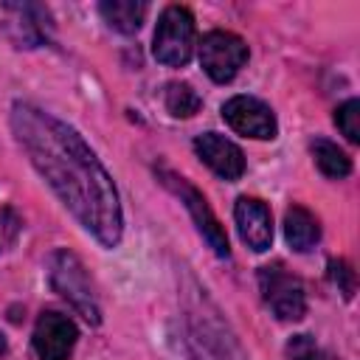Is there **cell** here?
<instances>
[{
	"mask_svg": "<svg viewBox=\"0 0 360 360\" xmlns=\"http://www.w3.org/2000/svg\"><path fill=\"white\" fill-rule=\"evenodd\" d=\"M11 129L34 169L79 225L104 248H115L124 233L118 191L84 138L56 115L25 101L11 107Z\"/></svg>",
	"mask_w": 360,
	"mask_h": 360,
	"instance_id": "obj_1",
	"label": "cell"
},
{
	"mask_svg": "<svg viewBox=\"0 0 360 360\" xmlns=\"http://www.w3.org/2000/svg\"><path fill=\"white\" fill-rule=\"evenodd\" d=\"M48 278H51V287H53L62 298H68L70 307H73L84 321H90L93 326L101 323V309H98L93 284H90L87 270H84V264L79 262L76 253H70V250H56V253L48 259Z\"/></svg>",
	"mask_w": 360,
	"mask_h": 360,
	"instance_id": "obj_2",
	"label": "cell"
},
{
	"mask_svg": "<svg viewBox=\"0 0 360 360\" xmlns=\"http://www.w3.org/2000/svg\"><path fill=\"white\" fill-rule=\"evenodd\" d=\"M152 53L158 62L169 68H183L191 53H194V17L186 6H169L163 8L155 39H152Z\"/></svg>",
	"mask_w": 360,
	"mask_h": 360,
	"instance_id": "obj_3",
	"label": "cell"
},
{
	"mask_svg": "<svg viewBox=\"0 0 360 360\" xmlns=\"http://www.w3.org/2000/svg\"><path fill=\"white\" fill-rule=\"evenodd\" d=\"M158 177H160V183H163L172 194L180 197V202H183L186 211L191 214L197 231H200L202 239L211 245V250H214L219 259H228V256H231V248H228L225 228L219 225V219H217V214L211 211V205H208V200L202 197V191L194 188L186 177H180V174H174V172H169V169H158Z\"/></svg>",
	"mask_w": 360,
	"mask_h": 360,
	"instance_id": "obj_4",
	"label": "cell"
},
{
	"mask_svg": "<svg viewBox=\"0 0 360 360\" xmlns=\"http://www.w3.org/2000/svg\"><path fill=\"white\" fill-rule=\"evenodd\" d=\"M259 290L264 304L278 321H301L307 315V292L298 276L284 270V264H267L259 270Z\"/></svg>",
	"mask_w": 360,
	"mask_h": 360,
	"instance_id": "obj_5",
	"label": "cell"
},
{
	"mask_svg": "<svg viewBox=\"0 0 360 360\" xmlns=\"http://www.w3.org/2000/svg\"><path fill=\"white\" fill-rule=\"evenodd\" d=\"M248 62V45L242 37L231 31H211L200 42V65L202 70L217 82H231Z\"/></svg>",
	"mask_w": 360,
	"mask_h": 360,
	"instance_id": "obj_6",
	"label": "cell"
},
{
	"mask_svg": "<svg viewBox=\"0 0 360 360\" xmlns=\"http://www.w3.org/2000/svg\"><path fill=\"white\" fill-rule=\"evenodd\" d=\"M222 118L228 121V127L245 138H256V141H273L278 132L276 115L273 110L253 96H233L222 104Z\"/></svg>",
	"mask_w": 360,
	"mask_h": 360,
	"instance_id": "obj_7",
	"label": "cell"
},
{
	"mask_svg": "<svg viewBox=\"0 0 360 360\" xmlns=\"http://www.w3.org/2000/svg\"><path fill=\"white\" fill-rule=\"evenodd\" d=\"M79 329L62 312H42L34 326V352L39 360H68L76 346Z\"/></svg>",
	"mask_w": 360,
	"mask_h": 360,
	"instance_id": "obj_8",
	"label": "cell"
},
{
	"mask_svg": "<svg viewBox=\"0 0 360 360\" xmlns=\"http://www.w3.org/2000/svg\"><path fill=\"white\" fill-rule=\"evenodd\" d=\"M194 152L222 180H239L245 174V155H242V149L233 141H228L225 135H219V132L197 135L194 138Z\"/></svg>",
	"mask_w": 360,
	"mask_h": 360,
	"instance_id": "obj_9",
	"label": "cell"
},
{
	"mask_svg": "<svg viewBox=\"0 0 360 360\" xmlns=\"http://www.w3.org/2000/svg\"><path fill=\"white\" fill-rule=\"evenodd\" d=\"M233 219H236L242 242L250 250L264 253L270 248V242H273V217H270V208L259 197H239L236 205H233Z\"/></svg>",
	"mask_w": 360,
	"mask_h": 360,
	"instance_id": "obj_10",
	"label": "cell"
},
{
	"mask_svg": "<svg viewBox=\"0 0 360 360\" xmlns=\"http://www.w3.org/2000/svg\"><path fill=\"white\" fill-rule=\"evenodd\" d=\"M284 239L298 253L312 250L321 239V225H318L315 214H309L304 205H290L284 214Z\"/></svg>",
	"mask_w": 360,
	"mask_h": 360,
	"instance_id": "obj_11",
	"label": "cell"
},
{
	"mask_svg": "<svg viewBox=\"0 0 360 360\" xmlns=\"http://www.w3.org/2000/svg\"><path fill=\"white\" fill-rule=\"evenodd\" d=\"M98 11L110 28H115L121 34H135L141 28L149 6L141 0H104L98 6Z\"/></svg>",
	"mask_w": 360,
	"mask_h": 360,
	"instance_id": "obj_12",
	"label": "cell"
},
{
	"mask_svg": "<svg viewBox=\"0 0 360 360\" xmlns=\"http://www.w3.org/2000/svg\"><path fill=\"white\" fill-rule=\"evenodd\" d=\"M309 152H312V158H315V166H318L326 177L340 180V177H349V174H352V158H349L338 143H332V141H326V138H315V141L309 143Z\"/></svg>",
	"mask_w": 360,
	"mask_h": 360,
	"instance_id": "obj_13",
	"label": "cell"
},
{
	"mask_svg": "<svg viewBox=\"0 0 360 360\" xmlns=\"http://www.w3.org/2000/svg\"><path fill=\"white\" fill-rule=\"evenodd\" d=\"M200 107H202V98L188 82H172L166 87V110L174 118H191Z\"/></svg>",
	"mask_w": 360,
	"mask_h": 360,
	"instance_id": "obj_14",
	"label": "cell"
},
{
	"mask_svg": "<svg viewBox=\"0 0 360 360\" xmlns=\"http://www.w3.org/2000/svg\"><path fill=\"white\" fill-rule=\"evenodd\" d=\"M335 124L349 143H360V101L349 98L335 110Z\"/></svg>",
	"mask_w": 360,
	"mask_h": 360,
	"instance_id": "obj_15",
	"label": "cell"
},
{
	"mask_svg": "<svg viewBox=\"0 0 360 360\" xmlns=\"http://www.w3.org/2000/svg\"><path fill=\"white\" fill-rule=\"evenodd\" d=\"M287 357L290 360H335L329 352H323L309 335H295L287 343Z\"/></svg>",
	"mask_w": 360,
	"mask_h": 360,
	"instance_id": "obj_16",
	"label": "cell"
},
{
	"mask_svg": "<svg viewBox=\"0 0 360 360\" xmlns=\"http://www.w3.org/2000/svg\"><path fill=\"white\" fill-rule=\"evenodd\" d=\"M329 276H332V281L338 284V290L343 292V298L349 301V298L354 295V270L349 267V262L332 259V262H329Z\"/></svg>",
	"mask_w": 360,
	"mask_h": 360,
	"instance_id": "obj_17",
	"label": "cell"
},
{
	"mask_svg": "<svg viewBox=\"0 0 360 360\" xmlns=\"http://www.w3.org/2000/svg\"><path fill=\"white\" fill-rule=\"evenodd\" d=\"M6 349H8V343H6V335H3V332H0V357H3V354H6Z\"/></svg>",
	"mask_w": 360,
	"mask_h": 360,
	"instance_id": "obj_18",
	"label": "cell"
}]
</instances>
